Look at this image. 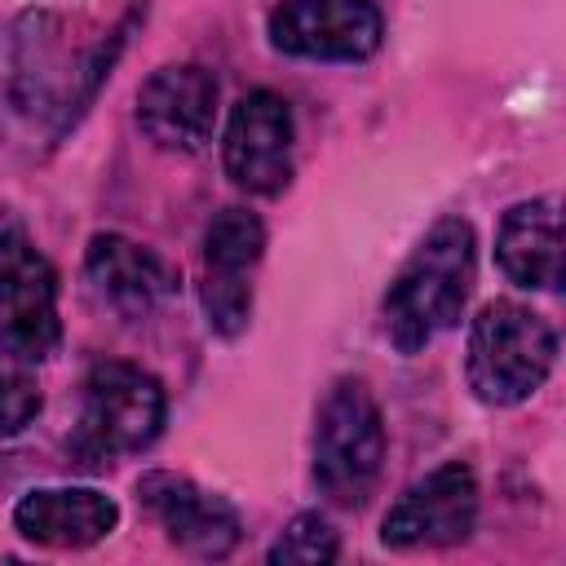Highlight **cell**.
I'll return each instance as SVG.
<instances>
[{
    "instance_id": "cell-1",
    "label": "cell",
    "mask_w": 566,
    "mask_h": 566,
    "mask_svg": "<svg viewBox=\"0 0 566 566\" xmlns=\"http://www.w3.org/2000/svg\"><path fill=\"white\" fill-rule=\"evenodd\" d=\"M478 274V239L464 217H442L394 274L380 318L398 354H420L438 332L455 327Z\"/></svg>"
},
{
    "instance_id": "cell-2",
    "label": "cell",
    "mask_w": 566,
    "mask_h": 566,
    "mask_svg": "<svg viewBox=\"0 0 566 566\" xmlns=\"http://www.w3.org/2000/svg\"><path fill=\"white\" fill-rule=\"evenodd\" d=\"M557 363V332L544 314L517 301H491L469 327L464 371L469 389L491 407L526 402Z\"/></svg>"
},
{
    "instance_id": "cell-3",
    "label": "cell",
    "mask_w": 566,
    "mask_h": 566,
    "mask_svg": "<svg viewBox=\"0 0 566 566\" xmlns=\"http://www.w3.org/2000/svg\"><path fill=\"white\" fill-rule=\"evenodd\" d=\"M385 464V420L363 380H336L318 407L314 424V482L340 504L358 509L380 482Z\"/></svg>"
},
{
    "instance_id": "cell-4",
    "label": "cell",
    "mask_w": 566,
    "mask_h": 566,
    "mask_svg": "<svg viewBox=\"0 0 566 566\" xmlns=\"http://www.w3.org/2000/svg\"><path fill=\"white\" fill-rule=\"evenodd\" d=\"M164 385L150 371L133 363H97L84 376V407L71 447L88 464L146 451L164 429Z\"/></svg>"
},
{
    "instance_id": "cell-5",
    "label": "cell",
    "mask_w": 566,
    "mask_h": 566,
    "mask_svg": "<svg viewBox=\"0 0 566 566\" xmlns=\"http://www.w3.org/2000/svg\"><path fill=\"white\" fill-rule=\"evenodd\" d=\"M270 44L310 62H363L380 49L385 22L376 0H279L270 9Z\"/></svg>"
},
{
    "instance_id": "cell-6",
    "label": "cell",
    "mask_w": 566,
    "mask_h": 566,
    "mask_svg": "<svg viewBox=\"0 0 566 566\" xmlns=\"http://www.w3.org/2000/svg\"><path fill=\"white\" fill-rule=\"evenodd\" d=\"M478 522V478L464 460H447L416 478L385 513L380 539L389 548H442L469 539Z\"/></svg>"
},
{
    "instance_id": "cell-7",
    "label": "cell",
    "mask_w": 566,
    "mask_h": 566,
    "mask_svg": "<svg viewBox=\"0 0 566 566\" xmlns=\"http://www.w3.org/2000/svg\"><path fill=\"white\" fill-rule=\"evenodd\" d=\"M265 252V226L248 208H221L203 234V314L221 336H239L252 314V270Z\"/></svg>"
},
{
    "instance_id": "cell-8",
    "label": "cell",
    "mask_w": 566,
    "mask_h": 566,
    "mask_svg": "<svg viewBox=\"0 0 566 566\" xmlns=\"http://www.w3.org/2000/svg\"><path fill=\"white\" fill-rule=\"evenodd\" d=\"M292 142H296L292 106L274 88L243 93L230 111L221 142L230 181L252 195H279L292 177Z\"/></svg>"
},
{
    "instance_id": "cell-9",
    "label": "cell",
    "mask_w": 566,
    "mask_h": 566,
    "mask_svg": "<svg viewBox=\"0 0 566 566\" xmlns=\"http://www.w3.org/2000/svg\"><path fill=\"white\" fill-rule=\"evenodd\" d=\"M137 124L164 150H203L217 124V80L208 66H159L137 88Z\"/></svg>"
},
{
    "instance_id": "cell-10",
    "label": "cell",
    "mask_w": 566,
    "mask_h": 566,
    "mask_svg": "<svg viewBox=\"0 0 566 566\" xmlns=\"http://www.w3.org/2000/svg\"><path fill=\"white\" fill-rule=\"evenodd\" d=\"M57 274L35 248H27L0 265V354L13 363H44L57 354Z\"/></svg>"
},
{
    "instance_id": "cell-11",
    "label": "cell",
    "mask_w": 566,
    "mask_h": 566,
    "mask_svg": "<svg viewBox=\"0 0 566 566\" xmlns=\"http://www.w3.org/2000/svg\"><path fill=\"white\" fill-rule=\"evenodd\" d=\"M142 504L155 513L164 535L190 557H226L239 544V513L181 473H146L137 482Z\"/></svg>"
},
{
    "instance_id": "cell-12",
    "label": "cell",
    "mask_w": 566,
    "mask_h": 566,
    "mask_svg": "<svg viewBox=\"0 0 566 566\" xmlns=\"http://www.w3.org/2000/svg\"><path fill=\"white\" fill-rule=\"evenodd\" d=\"M84 274L97 287V296L111 310H119L124 318H142L177 292V270L159 252H150V248H142L115 230L88 239Z\"/></svg>"
},
{
    "instance_id": "cell-13",
    "label": "cell",
    "mask_w": 566,
    "mask_h": 566,
    "mask_svg": "<svg viewBox=\"0 0 566 566\" xmlns=\"http://www.w3.org/2000/svg\"><path fill=\"white\" fill-rule=\"evenodd\" d=\"M115 522H119L115 500L93 486H40L27 491L13 509L18 535L40 548H88L106 539Z\"/></svg>"
},
{
    "instance_id": "cell-14",
    "label": "cell",
    "mask_w": 566,
    "mask_h": 566,
    "mask_svg": "<svg viewBox=\"0 0 566 566\" xmlns=\"http://www.w3.org/2000/svg\"><path fill=\"white\" fill-rule=\"evenodd\" d=\"M495 261L500 270L531 292H557L562 287V217L553 199H526L513 203L495 234Z\"/></svg>"
},
{
    "instance_id": "cell-15",
    "label": "cell",
    "mask_w": 566,
    "mask_h": 566,
    "mask_svg": "<svg viewBox=\"0 0 566 566\" xmlns=\"http://www.w3.org/2000/svg\"><path fill=\"white\" fill-rule=\"evenodd\" d=\"M340 539L323 513H296L292 526L279 535V544L265 553L270 566H327L336 562Z\"/></svg>"
},
{
    "instance_id": "cell-16",
    "label": "cell",
    "mask_w": 566,
    "mask_h": 566,
    "mask_svg": "<svg viewBox=\"0 0 566 566\" xmlns=\"http://www.w3.org/2000/svg\"><path fill=\"white\" fill-rule=\"evenodd\" d=\"M40 416V389L22 371H0V438L22 433Z\"/></svg>"
},
{
    "instance_id": "cell-17",
    "label": "cell",
    "mask_w": 566,
    "mask_h": 566,
    "mask_svg": "<svg viewBox=\"0 0 566 566\" xmlns=\"http://www.w3.org/2000/svg\"><path fill=\"white\" fill-rule=\"evenodd\" d=\"M27 248H31L27 226H22L13 212H0V265H9L13 256H22Z\"/></svg>"
}]
</instances>
